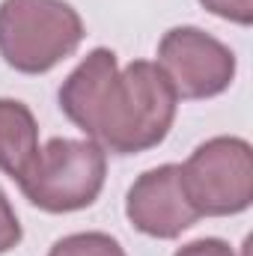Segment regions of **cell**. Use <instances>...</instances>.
Returning <instances> with one entry per match:
<instances>
[{"instance_id":"cell-1","label":"cell","mask_w":253,"mask_h":256,"mask_svg":"<svg viewBox=\"0 0 253 256\" xmlns=\"http://www.w3.org/2000/svg\"><path fill=\"white\" fill-rule=\"evenodd\" d=\"M176 102L179 96L158 63L134 60L104 86L86 137L114 155L155 149L173 128Z\"/></svg>"},{"instance_id":"cell-2","label":"cell","mask_w":253,"mask_h":256,"mask_svg":"<svg viewBox=\"0 0 253 256\" xmlns=\"http://www.w3.org/2000/svg\"><path fill=\"white\" fill-rule=\"evenodd\" d=\"M84 21L66 0H3L0 57L21 74H45L78 51Z\"/></svg>"},{"instance_id":"cell-3","label":"cell","mask_w":253,"mask_h":256,"mask_svg":"<svg viewBox=\"0 0 253 256\" xmlns=\"http://www.w3.org/2000/svg\"><path fill=\"white\" fill-rule=\"evenodd\" d=\"M104 176L108 152L96 140L54 137L36 152L18 185L36 208L66 214L92 206L104 188Z\"/></svg>"},{"instance_id":"cell-4","label":"cell","mask_w":253,"mask_h":256,"mask_svg":"<svg viewBox=\"0 0 253 256\" xmlns=\"http://www.w3.org/2000/svg\"><path fill=\"white\" fill-rule=\"evenodd\" d=\"M182 185L202 218H226L253 202V149L242 137H212L182 164Z\"/></svg>"},{"instance_id":"cell-5","label":"cell","mask_w":253,"mask_h":256,"mask_svg":"<svg viewBox=\"0 0 253 256\" xmlns=\"http://www.w3.org/2000/svg\"><path fill=\"white\" fill-rule=\"evenodd\" d=\"M158 68L179 98H214L236 78V54L200 27H173L158 45Z\"/></svg>"},{"instance_id":"cell-6","label":"cell","mask_w":253,"mask_h":256,"mask_svg":"<svg viewBox=\"0 0 253 256\" xmlns=\"http://www.w3.org/2000/svg\"><path fill=\"white\" fill-rule=\"evenodd\" d=\"M126 214L137 232L152 238H176L200 220L182 185L179 164H161L155 170H146L128 188Z\"/></svg>"},{"instance_id":"cell-7","label":"cell","mask_w":253,"mask_h":256,"mask_svg":"<svg viewBox=\"0 0 253 256\" xmlns=\"http://www.w3.org/2000/svg\"><path fill=\"white\" fill-rule=\"evenodd\" d=\"M116 72H120L116 54L110 48H96L63 80V86H60V110L84 134H90V122H92V114L98 108V98H102L104 86L110 84V78Z\"/></svg>"},{"instance_id":"cell-8","label":"cell","mask_w":253,"mask_h":256,"mask_svg":"<svg viewBox=\"0 0 253 256\" xmlns=\"http://www.w3.org/2000/svg\"><path fill=\"white\" fill-rule=\"evenodd\" d=\"M39 152V126L24 102L0 98V170L21 179Z\"/></svg>"},{"instance_id":"cell-9","label":"cell","mask_w":253,"mask_h":256,"mask_svg":"<svg viewBox=\"0 0 253 256\" xmlns=\"http://www.w3.org/2000/svg\"><path fill=\"white\" fill-rule=\"evenodd\" d=\"M48 256H126V250L108 232H74L60 238Z\"/></svg>"},{"instance_id":"cell-10","label":"cell","mask_w":253,"mask_h":256,"mask_svg":"<svg viewBox=\"0 0 253 256\" xmlns=\"http://www.w3.org/2000/svg\"><path fill=\"white\" fill-rule=\"evenodd\" d=\"M212 15L218 18H226L232 24H242L248 27L253 21V0H200Z\"/></svg>"},{"instance_id":"cell-11","label":"cell","mask_w":253,"mask_h":256,"mask_svg":"<svg viewBox=\"0 0 253 256\" xmlns=\"http://www.w3.org/2000/svg\"><path fill=\"white\" fill-rule=\"evenodd\" d=\"M21 242V224L18 214L9 202V196L0 191V254H9L15 244Z\"/></svg>"},{"instance_id":"cell-12","label":"cell","mask_w":253,"mask_h":256,"mask_svg":"<svg viewBox=\"0 0 253 256\" xmlns=\"http://www.w3.org/2000/svg\"><path fill=\"white\" fill-rule=\"evenodd\" d=\"M173 256H236V250L224 238H196L185 248H179Z\"/></svg>"}]
</instances>
